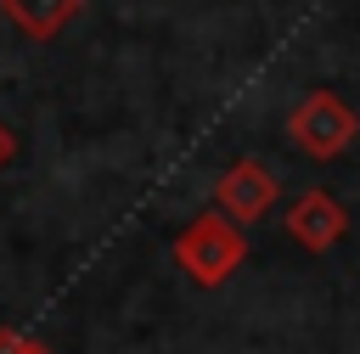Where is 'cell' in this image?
<instances>
[{
    "label": "cell",
    "mask_w": 360,
    "mask_h": 354,
    "mask_svg": "<svg viewBox=\"0 0 360 354\" xmlns=\"http://www.w3.org/2000/svg\"><path fill=\"white\" fill-rule=\"evenodd\" d=\"M242 258H248V236H242V225H231L219 208L197 214V219L174 236V264H180L202 292L225 287V281L242 270Z\"/></svg>",
    "instance_id": "cell-1"
},
{
    "label": "cell",
    "mask_w": 360,
    "mask_h": 354,
    "mask_svg": "<svg viewBox=\"0 0 360 354\" xmlns=\"http://www.w3.org/2000/svg\"><path fill=\"white\" fill-rule=\"evenodd\" d=\"M34 348V337L28 332H17V326H0V354H28Z\"/></svg>",
    "instance_id": "cell-6"
},
{
    "label": "cell",
    "mask_w": 360,
    "mask_h": 354,
    "mask_svg": "<svg viewBox=\"0 0 360 354\" xmlns=\"http://www.w3.org/2000/svg\"><path fill=\"white\" fill-rule=\"evenodd\" d=\"M287 135L309 152V157H338V152H349L354 146V135H360V112L349 107V101H338L332 90H309L292 112H287Z\"/></svg>",
    "instance_id": "cell-2"
},
{
    "label": "cell",
    "mask_w": 360,
    "mask_h": 354,
    "mask_svg": "<svg viewBox=\"0 0 360 354\" xmlns=\"http://www.w3.org/2000/svg\"><path fill=\"white\" fill-rule=\"evenodd\" d=\"M11 157H17V135H11V124L0 118V169H6Z\"/></svg>",
    "instance_id": "cell-7"
},
{
    "label": "cell",
    "mask_w": 360,
    "mask_h": 354,
    "mask_svg": "<svg viewBox=\"0 0 360 354\" xmlns=\"http://www.w3.org/2000/svg\"><path fill=\"white\" fill-rule=\"evenodd\" d=\"M276 174L259 163V157H236L219 180H214V208L231 219V225H253L276 208Z\"/></svg>",
    "instance_id": "cell-3"
},
{
    "label": "cell",
    "mask_w": 360,
    "mask_h": 354,
    "mask_svg": "<svg viewBox=\"0 0 360 354\" xmlns=\"http://www.w3.org/2000/svg\"><path fill=\"white\" fill-rule=\"evenodd\" d=\"M343 230H349V208H343L332 191L309 185V191H298V197H292V208H287V236H292L298 247L326 253V247H338V242H343Z\"/></svg>",
    "instance_id": "cell-4"
},
{
    "label": "cell",
    "mask_w": 360,
    "mask_h": 354,
    "mask_svg": "<svg viewBox=\"0 0 360 354\" xmlns=\"http://www.w3.org/2000/svg\"><path fill=\"white\" fill-rule=\"evenodd\" d=\"M79 11H84V0H0V17L28 39H56Z\"/></svg>",
    "instance_id": "cell-5"
},
{
    "label": "cell",
    "mask_w": 360,
    "mask_h": 354,
    "mask_svg": "<svg viewBox=\"0 0 360 354\" xmlns=\"http://www.w3.org/2000/svg\"><path fill=\"white\" fill-rule=\"evenodd\" d=\"M28 354H51V348H45V343H34V348H28Z\"/></svg>",
    "instance_id": "cell-8"
}]
</instances>
